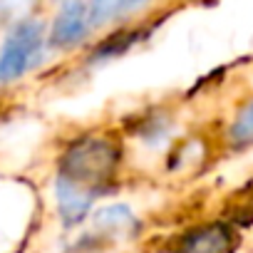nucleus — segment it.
I'll return each mask as SVG.
<instances>
[{
	"instance_id": "1",
	"label": "nucleus",
	"mask_w": 253,
	"mask_h": 253,
	"mask_svg": "<svg viewBox=\"0 0 253 253\" xmlns=\"http://www.w3.org/2000/svg\"><path fill=\"white\" fill-rule=\"evenodd\" d=\"M119 159H122V152L112 137H104V134L80 137L65 149L60 159L57 179H65L72 186L84 189L97 196L114 179L119 169Z\"/></svg>"
},
{
	"instance_id": "2",
	"label": "nucleus",
	"mask_w": 253,
	"mask_h": 253,
	"mask_svg": "<svg viewBox=\"0 0 253 253\" xmlns=\"http://www.w3.org/2000/svg\"><path fill=\"white\" fill-rule=\"evenodd\" d=\"M45 33L35 20H20L0 50V80H15L25 75L42 55Z\"/></svg>"
},
{
	"instance_id": "3",
	"label": "nucleus",
	"mask_w": 253,
	"mask_h": 253,
	"mask_svg": "<svg viewBox=\"0 0 253 253\" xmlns=\"http://www.w3.org/2000/svg\"><path fill=\"white\" fill-rule=\"evenodd\" d=\"M236 233L226 223H204L179 238L176 253H233Z\"/></svg>"
},
{
	"instance_id": "4",
	"label": "nucleus",
	"mask_w": 253,
	"mask_h": 253,
	"mask_svg": "<svg viewBox=\"0 0 253 253\" xmlns=\"http://www.w3.org/2000/svg\"><path fill=\"white\" fill-rule=\"evenodd\" d=\"M92 28V15L89 8L82 3V0H70V3L60 10L55 25H52V45L60 47H70L75 42H80Z\"/></svg>"
},
{
	"instance_id": "5",
	"label": "nucleus",
	"mask_w": 253,
	"mask_h": 253,
	"mask_svg": "<svg viewBox=\"0 0 253 253\" xmlns=\"http://www.w3.org/2000/svg\"><path fill=\"white\" fill-rule=\"evenodd\" d=\"M55 196H57V209H60V216L62 221L70 226V223H77L87 216L89 206L94 204V194L84 191V189H77L72 186L70 181L65 179H57L55 184Z\"/></svg>"
},
{
	"instance_id": "6",
	"label": "nucleus",
	"mask_w": 253,
	"mask_h": 253,
	"mask_svg": "<svg viewBox=\"0 0 253 253\" xmlns=\"http://www.w3.org/2000/svg\"><path fill=\"white\" fill-rule=\"evenodd\" d=\"M94 226L109 233H126L137 226V221L126 206H107L94 213Z\"/></svg>"
},
{
	"instance_id": "7",
	"label": "nucleus",
	"mask_w": 253,
	"mask_h": 253,
	"mask_svg": "<svg viewBox=\"0 0 253 253\" xmlns=\"http://www.w3.org/2000/svg\"><path fill=\"white\" fill-rule=\"evenodd\" d=\"M142 3L144 0H92L89 15H92V23H107V20H114L137 10Z\"/></svg>"
},
{
	"instance_id": "8",
	"label": "nucleus",
	"mask_w": 253,
	"mask_h": 253,
	"mask_svg": "<svg viewBox=\"0 0 253 253\" xmlns=\"http://www.w3.org/2000/svg\"><path fill=\"white\" fill-rule=\"evenodd\" d=\"M228 139L236 147H251L253 144V99L238 109L231 129H228Z\"/></svg>"
},
{
	"instance_id": "9",
	"label": "nucleus",
	"mask_w": 253,
	"mask_h": 253,
	"mask_svg": "<svg viewBox=\"0 0 253 253\" xmlns=\"http://www.w3.org/2000/svg\"><path fill=\"white\" fill-rule=\"evenodd\" d=\"M33 3L35 0H0V18L18 20L33 8Z\"/></svg>"
}]
</instances>
